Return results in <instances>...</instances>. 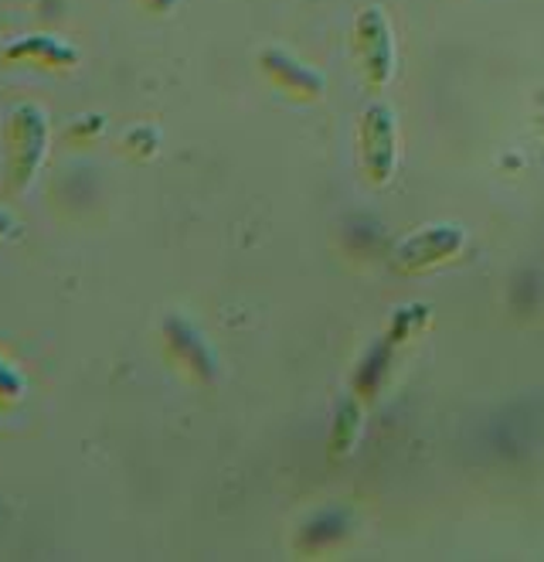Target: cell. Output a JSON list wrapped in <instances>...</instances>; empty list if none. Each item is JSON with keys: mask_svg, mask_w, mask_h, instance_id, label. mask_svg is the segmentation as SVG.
Instances as JSON below:
<instances>
[{"mask_svg": "<svg viewBox=\"0 0 544 562\" xmlns=\"http://www.w3.org/2000/svg\"><path fill=\"white\" fill-rule=\"evenodd\" d=\"M4 137H8V188L24 191L45 157V144H48L45 113L31 103L14 106L8 113Z\"/></svg>", "mask_w": 544, "mask_h": 562, "instance_id": "6da1fadb", "label": "cell"}, {"mask_svg": "<svg viewBox=\"0 0 544 562\" xmlns=\"http://www.w3.org/2000/svg\"><path fill=\"white\" fill-rule=\"evenodd\" d=\"M361 164L374 184H388L398 164V130L388 103H371L361 113Z\"/></svg>", "mask_w": 544, "mask_h": 562, "instance_id": "7a4b0ae2", "label": "cell"}, {"mask_svg": "<svg viewBox=\"0 0 544 562\" xmlns=\"http://www.w3.org/2000/svg\"><path fill=\"white\" fill-rule=\"evenodd\" d=\"M358 52H361V69L371 86H385L395 72V42H392V24L382 8H364L358 14Z\"/></svg>", "mask_w": 544, "mask_h": 562, "instance_id": "3957f363", "label": "cell"}, {"mask_svg": "<svg viewBox=\"0 0 544 562\" xmlns=\"http://www.w3.org/2000/svg\"><path fill=\"white\" fill-rule=\"evenodd\" d=\"M466 246V233L460 225H429L422 233L408 236L395 249V262L401 270H426L432 262L456 256Z\"/></svg>", "mask_w": 544, "mask_h": 562, "instance_id": "277c9868", "label": "cell"}, {"mask_svg": "<svg viewBox=\"0 0 544 562\" xmlns=\"http://www.w3.org/2000/svg\"><path fill=\"white\" fill-rule=\"evenodd\" d=\"M262 69L280 86H286V89H293L299 95H320L324 92V76L314 72L310 65H303L299 58H293L283 48H265L262 52Z\"/></svg>", "mask_w": 544, "mask_h": 562, "instance_id": "5b68a950", "label": "cell"}, {"mask_svg": "<svg viewBox=\"0 0 544 562\" xmlns=\"http://www.w3.org/2000/svg\"><path fill=\"white\" fill-rule=\"evenodd\" d=\"M361 437V406L354 400H344L337 406V419H333V434H330V450L337 457H348L354 450Z\"/></svg>", "mask_w": 544, "mask_h": 562, "instance_id": "8992f818", "label": "cell"}, {"mask_svg": "<svg viewBox=\"0 0 544 562\" xmlns=\"http://www.w3.org/2000/svg\"><path fill=\"white\" fill-rule=\"evenodd\" d=\"M18 236V222L8 215V212H0V243L4 239H14Z\"/></svg>", "mask_w": 544, "mask_h": 562, "instance_id": "52a82bcc", "label": "cell"}]
</instances>
